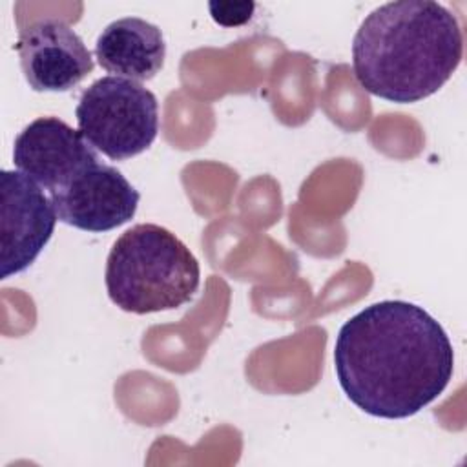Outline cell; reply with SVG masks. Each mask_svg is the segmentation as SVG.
<instances>
[{
    "mask_svg": "<svg viewBox=\"0 0 467 467\" xmlns=\"http://www.w3.org/2000/svg\"><path fill=\"white\" fill-rule=\"evenodd\" d=\"M463 55L458 18L432 0H398L376 7L352 42V66L368 93L409 104L436 93Z\"/></svg>",
    "mask_w": 467,
    "mask_h": 467,
    "instance_id": "obj_2",
    "label": "cell"
},
{
    "mask_svg": "<svg viewBox=\"0 0 467 467\" xmlns=\"http://www.w3.org/2000/svg\"><path fill=\"white\" fill-rule=\"evenodd\" d=\"M49 195L58 221L84 232H108L128 223L140 199L117 168L100 162L88 166Z\"/></svg>",
    "mask_w": 467,
    "mask_h": 467,
    "instance_id": "obj_6",
    "label": "cell"
},
{
    "mask_svg": "<svg viewBox=\"0 0 467 467\" xmlns=\"http://www.w3.org/2000/svg\"><path fill=\"white\" fill-rule=\"evenodd\" d=\"M75 115L84 139L113 161L142 153L159 131L157 97L139 82L115 75L84 89Z\"/></svg>",
    "mask_w": 467,
    "mask_h": 467,
    "instance_id": "obj_4",
    "label": "cell"
},
{
    "mask_svg": "<svg viewBox=\"0 0 467 467\" xmlns=\"http://www.w3.org/2000/svg\"><path fill=\"white\" fill-rule=\"evenodd\" d=\"M15 47L35 91H69L93 71V58L82 38L55 18L36 20L22 29Z\"/></svg>",
    "mask_w": 467,
    "mask_h": 467,
    "instance_id": "obj_8",
    "label": "cell"
},
{
    "mask_svg": "<svg viewBox=\"0 0 467 467\" xmlns=\"http://www.w3.org/2000/svg\"><path fill=\"white\" fill-rule=\"evenodd\" d=\"M95 55L99 64L115 77L135 82L150 80L164 64L166 44L157 26L137 16H126L102 29Z\"/></svg>",
    "mask_w": 467,
    "mask_h": 467,
    "instance_id": "obj_9",
    "label": "cell"
},
{
    "mask_svg": "<svg viewBox=\"0 0 467 467\" xmlns=\"http://www.w3.org/2000/svg\"><path fill=\"white\" fill-rule=\"evenodd\" d=\"M334 367L343 392L358 409L401 420L445 390L454 352L447 332L427 310L385 299L365 306L339 328Z\"/></svg>",
    "mask_w": 467,
    "mask_h": 467,
    "instance_id": "obj_1",
    "label": "cell"
},
{
    "mask_svg": "<svg viewBox=\"0 0 467 467\" xmlns=\"http://www.w3.org/2000/svg\"><path fill=\"white\" fill-rule=\"evenodd\" d=\"M199 281L201 268L190 248L153 223L126 230L106 261L108 296L131 314L179 308L192 301Z\"/></svg>",
    "mask_w": 467,
    "mask_h": 467,
    "instance_id": "obj_3",
    "label": "cell"
},
{
    "mask_svg": "<svg viewBox=\"0 0 467 467\" xmlns=\"http://www.w3.org/2000/svg\"><path fill=\"white\" fill-rule=\"evenodd\" d=\"M57 212L53 201L22 171L0 173V275L29 268L49 243Z\"/></svg>",
    "mask_w": 467,
    "mask_h": 467,
    "instance_id": "obj_5",
    "label": "cell"
},
{
    "mask_svg": "<svg viewBox=\"0 0 467 467\" xmlns=\"http://www.w3.org/2000/svg\"><path fill=\"white\" fill-rule=\"evenodd\" d=\"M208 7L217 24L232 27L248 22L255 5L252 2H210Z\"/></svg>",
    "mask_w": 467,
    "mask_h": 467,
    "instance_id": "obj_10",
    "label": "cell"
},
{
    "mask_svg": "<svg viewBox=\"0 0 467 467\" xmlns=\"http://www.w3.org/2000/svg\"><path fill=\"white\" fill-rule=\"evenodd\" d=\"M13 162L18 171L53 193L99 161L78 130L58 117H38L15 139Z\"/></svg>",
    "mask_w": 467,
    "mask_h": 467,
    "instance_id": "obj_7",
    "label": "cell"
}]
</instances>
